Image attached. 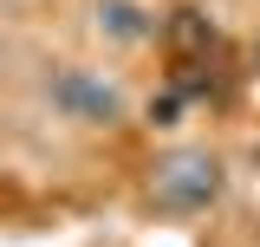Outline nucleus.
<instances>
[{
  "label": "nucleus",
  "mask_w": 260,
  "mask_h": 247,
  "mask_svg": "<svg viewBox=\"0 0 260 247\" xmlns=\"http://www.w3.org/2000/svg\"><path fill=\"white\" fill-rule=\"evenodd\" d=\"M150 195H156V208H169V215H202V208L221 195V163L208 150H176V156L156 163Z\"/></svg>",
  "instance_id": "nucleus-1"
},
{
  "label": "nucleus",
  "mask_w": 260,
  "mask_h": 247,
  "mask_svg": "<svg viewBox=\"0 0 260 247\" xmlns=\"http://www.w3.org/2000/svg\"><path fill=\"white\" fill-rule=\"evenodd\" d=\"M52 104H59L72 123H117L124 117V91L104 85L98 72H59V78H52Z\"/></svg>",
  "instance_id": "nucleus-2"
},
{
  "label": "nucleus",
  "mask_w": 260,
  "mask_h": 247,
  "mask_svg": "<svg viewBox=\"0 0 260 247\" xmlns=\"http://www.w3.org/2000/svg\"><path fill=\"white\" fill-rule=\"evenodd\" d=\"M98 26L111 33V39H124V46H137V39H150V20L130 7V0H104V13H98Z\"/></svg>",
  "instance_id": "nucleus-3"
}]
</instances>
